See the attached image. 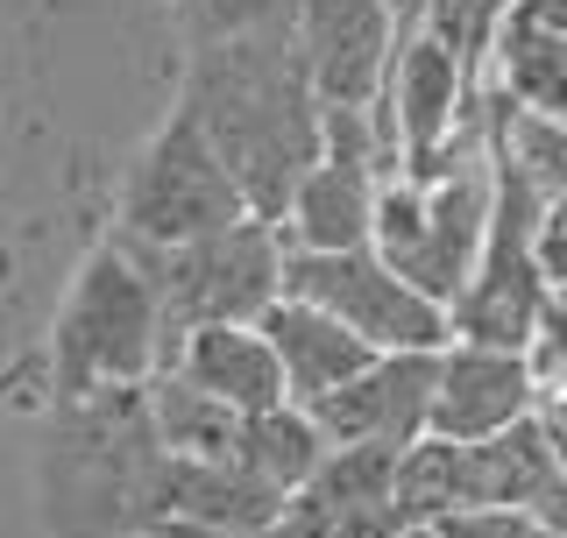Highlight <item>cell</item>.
Wrapping results in <instances>:
<instances>
[{"mask_svg": "<svg viewBox=\"0 0 567 538\" xmlns=\"http://www.w3.org/2000/svg\"><path fill=\"white\" fill-rule=\"evenodd\" d=\"M539 269H546L554 291H567V206H554L539 220Z\"/></svg>", "mask_w": 567, "mask_h": 538, "instance_id": "484cf974", "label": "cell"}, {"mask_svg": "<svg viewBox=\"0 0 567 538\" xmlns=\"http://www.w3.org/2000/svg\"><path fill=\"white\" fill-rule=\"evenodd\" d=\"M327 433L312 425V411H298V404H277V411H256V418H241V468L256 475V482H270V489L291 504L306 482L327 468Z\"/></svg>", "mask_w": 567, "mask_h": 538, "instance_id": "ffe728a7", "label": "cell"}, {"mask_svg": "<svg viewBox=\"0 0 567 538\" xmlns=\"http://www.w3.org/2000/svg\"><path fill=\"white\" fill-rule=\"evenodd\" d=\"M171 375L199 383L206 397H220L227 411H241V418H256V411H277V404H291V397H284L277 348L262 340V327H206V333H192L185 348H177Z\"/></svg>", "mask_w": 567, "mask_h": 538, "instance_id": "2e32d148", "label": "cell"}, {"mask_svg": "<svg viewBox=\"0 0 567 538\" xmlns=\"http://www.w3.org/2000/svg\"><path fill=\"white\" fill-rule=\"evenodd\" d=\"M539 220L546 206L532 199L525 185L496 177V213H489V241L483 262H475L468 291L454 298V340L468 348H496V354H525L532 327H539V304H546V269H539Z\"/></svg>", "mask_w": 567, "mask_h": 538, "instance_id": "52a82bcc", "label": "cell"}, {"mask_svg": "<svg viewBox=\"0 0 567 538\" xmlns=\"http://www.w3.org/2000/svg\"><path fill=\"white\" fill-rule=\"evenodd\" d=\"M284 517V496L256 482L241 461H171L156 489V531L164 525H206V531H270Z\"/></svg>", "mask_w": 567, "mask_h": 538, "instance_id": "9a60e30c", "label": "cell"}, {"mask_svg": "<svg viewBox=\"0 0 567 538\" xmlns=\"http://www.w3.org/2000/svg\"><path fill=\"white\" fill-rule=\"evenodd\" d=\"M150 425L171 461H235L241 454V411L206 397L185 375H150Z\"/></svg>", "mask_w": 567, "mask_h": 538, "instance_id": "d6986e66", "label": "cell"}, {"mask_svg": "<svg viewBox=\"0 0 567 538\" xmlns=\"http://www.w3.org/2000/svg\"><path fill=\"white\" fill-rule=\"evenodd\" d=\"M142 262L156 291V319H164V369L177 362L192 333L206 327H262V312L284 298V235L262 220H241L227 235L185 241V248H150L114 235ZM156 369V375H164Z\"/></svg>", "mask_w": 567, "mask_h": 538, "instance_id": "3957f363", "label": "cell"}, {"mask_svg": "<svg viewBox=\"0 0 567 538\" xmlns=\"http://www.w3.org/2000/svg\"><path fill=\"white\" fill-rule=\"evenodd\" d=\"M433 383H440V354H377L348 390L312 404V425L327 433V446L412 454L433 433Z\"/></svg>", "mask_w": 567, "mask_h": 538, "instance_id": "9c48e42d", "label": "cell"}, {"mask_svg": "<svg viewBox=\"0 0 567 538\" xmlns=\"http://www.w3.org/2000/svg\"><path fill=\"white\" fill-rule=\"evenodd\" d=\"M398 538H447V531H440V525H404Z\"/></svg>", "mask_w": 567, "mask_h": 538, "instance_id": "f1b7e54d", "label": "cell"}, {"mask_svg": "<svg viewBox=\"0 0 567 538\" xmlns=\"http://www.w3.org/2000/svg\"><path fill=\"white\" fill-rule=\"evenodd\" d=\"M390 14H398V29H419V14H425V0H383Z\"/></svg>", "mask_w": 567, "mask_h": 538, "instance_id": "83f0119b", "label": "cell"}, {"mask_svg": "<svg viewBox=\"0 0 567 538\" xmlns=\"http://www.w3.org/2000/svg\"><path fill=\"white\" fill-rule=\"evenodd\" d=\"M404 29L383 0H298V58L319 106H377Z\"/></svg>", "mask_w": 567, "mask_h": 538, "instance_id": "ba28073f", "label": "cell"}, {"mask_svg": "<svg viewBox=\"0 0 567 538\" xmlns=\"http://www.w3.org/2000/svg\"><path fill=\"white\" fill-rule=\"evenodd\" d=\"M525 369H532V397H560L567 390V291H546L532 348H525Z\"/></svg>", "mask_w": 567, "mask_h": 538, "instance_id": "cb8c5ba5", "label": "cell"}, {"mask_svg": "<svg viewBox=\"0 0 567 538\" xmlns=\"http://www.w3.org/2000/svg\"><path fill=\"white\" fill-rule=\"evenodd\" d=\"M284 298L341 319L377 354H447L454 348V319L433 298H419L404 277H390V262L377 248H354V256H298V248H284Z\"/></svg>", "mask_w": 567, "mask_h": 538, "instance_id": "8992f818", "label": "cell"}, {"mask_svg": "<svg viewBox=\"0 0 567 538\" xmlns=\"http://www.w3.org/2000/svg\"><path fill=\"white\" fill-rule=\"evenodd\" d=\"M532 418V369L525 354H496L454 340L440 354V383H433V439L454 446H483L496 433Z\"/></svg>", "mask_w": 567, "mask_h": 538, "instance_id": "7c38bea8", "label": "cell"}, {"mask_svg": "<svg viewBox=\"0 0 567 538\" xmlns=\"http://www.w3.org/2000/svg\"><path fill=\"white\" fill-rule=\"evenodd\" d=\"M461 510V446L425 433L412 454H398V517L404 525H440Z\"/></svg>", "mask_w": 567, "mask_h": 538, "instance_id": "7402d4cb", "label": "cell"}, {"mask_svg": "<svg viewBox=\"0 0 567 538\" xmlns=\"http://www.w3.org/2000/svg\"><path fill=\"white\" fill-rule=\"evenodd\" d=\"M511 14H518V0H425L419 35H433L468 85H489V58H496V35L511 29Z\"/></svg>", "mask_w": 567, "mask_h": 538, "instance_id": "44dd1931", "label": "cell"}, {"mask_svg": "<svg viewBox=\"0 0 567 538\" xmlns=\"http://www.w3.org/2000/svg\"><path fill=\"white\" fill-rule=\"evenodd\" d=\"M164 439L150 425V383L100 390V397L58 404L43 439V510L58 538H135L156 531V489H164Z\"/></svg>", "mask_w": 567, "mask_h": 538, "instance_id": "7a4b0ae2", "label": "cell"}, {"mask_svg": "<svg viewBox=\"0 0 567 538\" xmlns=\"http://www.w3.org/2000/svg\"><path fill=\"white\" fill-rule=\"evenodd\" d=\"M518 14L539 22V29H554V35H567V0H518Z\"/></svg>", "mask_w": 567, "mask_h": 538, "instance_id": "4316f807", "label": "cell"}, {"mask_svg": "<svg viewBox=\"0 0 567 538\" xmlns=\"http://www.w3.org/2000/svg\"><path fill=\"white\" fill-rule=\"evenodd\" d=\"M164 369V319L142 262L106 241L79 269L58 319V404L100 397V390H142Z\"/></svg>", "mask_w": 567, "mask_h": 538, "instance_id": "277c9868", "label": "cell"}, {"mask_svg": "<svg viewBox=\"0 0 567 538\" xmlns=\"http://www.w3.org/2000/svg\"><path fill=\"white\" fill-rule=\"evenodd\" d=\"M377 100L390 106V121H398L404 170H419L425 156H433L461 121H468V106L483 100V85L461 79V64L433 43V35L404 29V43H398V58H390V79H383Z\"/></svg>", "mask_w": 567, "mask_h": 538, "instance_id": "4fadbf2b", "label": "cell"}, {"mask_svg": "<svg viewBox=\"0 0 567 538\" xmlns=\"http://www.w3.org/2000/svg\"><path fill=\"white\" fill-rule=\"evenodd\" d=\"M489 164H496V177L525 185L546 213L567 206V121L525 114V106L489 93Z\"/></svg>", "mask_w": 567, "mask_h": 538, "instance_id": "e0dca14e", "label": "cell"}, {"mask_svg": "<svg viewBox=\"0 0 567 538\" xmlns=\"http://www.w3.org/2000/svg\"><path fill=\"white\" fill-rule=\"evenodd\" d=\"M489 93L525 106V114L567 121V35L511 14V29L496 35V58H489Z\"/></svg>", "mask_w": 567, "mask_h": 538, "instance_id": "ac0fdd59", "label": "cell"}, {"mask_svg": "<svg viewBox=\"0 0 567 538\" xmlns=\"http://www.w3.org/2000/svg\"><path fill=\"white\" fill-rule=\"evenodd\" d=\"M461 510H518L532 525L567 531V461L532 418L483 446H461Z\"/></svg>", "mask_w": 567, "mask_h": 538, "instance_id": "8fae6325", "label": "cell"}, {"mask_svg": "<svg viewBox=\"0 0 567 538\" xmlns=\"http://www.w3.org/2000/svg\"><path fill=\"white\" fill-rule=\"evenodd\" d=\"M185 106L213 142V156L241 185L248 213L262 227H284L306 170L327 149V106H319L306 58H298V29L277 35H235V43L192 50L185 71Z\"/></svg>", "mask_w": 567, "mask_h": 538, "instance_id": "6da1fadb", "label": "cell"}, {"mask_svg": "<svg viewBox=\"0 0 567 538\" xmlns=\"http://www.w3.org/2000/svg\"><path fill=\"white\" fill-rule=\"evenodd\" d=\"M398 454L383 446H333L327 468L284 504L270 538H398Z\"/></svg>", "mask_w": 567, "mask_h": 538, "instance_id": "30bf717a", "label": "cell"}, {"mask_svg": "<svg viewBox=\"0 0 567 538\" xmlns=\"http://www.w3.org/2000/svg\"><path fill=\"white\" fill-rule=\"evenodd\" d=\"M262 340L277 348V369H284V397L298 411H312L319 397H333V390H348L354 375L377 362V348H362L341 319L312 312V304L298 298H277L270 312H262Z\"/></svg>", "mask_w": 567, "mask_h": 538, "instance_id": "5bb4252c", "label": "cell"}, {"mask_svg": "<svg viewBox=\"0 0 567 538\" xmlns=\"http://www.w3.org/2000/svg\"><path fill=\"white\" fill-rule=\"evenodd\" d=\"M256 220L241 199V185L227 177V164L213 156V142L199 135V121L177 106L156 128V142L142 149V164L128 177V199H121V235L150 241V248H185L206 235Z\"/></svg>", "mask_w": 567, "mask_h": 538, "instance_id": "5b68a950", "label": "cell"}, {"mask_svg": "<svg viewBox=\"0 0 567 538\" xmlns=\"http://www.w3.org/2000/svg\"><path fill=\"white\" fill-rule=\"evenodd\" d=\"M277 29H298V0H185L192 50L235 43V35H277Z\"/></svg>", "mask_w": 567, "mask_h": 538, "instance_id": "603a6c76", "label": "cell"}, {"mask_svg": "<svg viewBox=\"0 0 567 538\" xmlns=\"http://www.w3.org/2000/svg\"><path fill=\"white\" fill-rule=\"evenodd\" d=\"M440 531L447 538H567L554 525H532L518 510H461V517H440Z\"/></svg>", "mask_w": 567, "mask_h": 538, "instance_id": "d4e9b609", "label": "cell"}]
</instances>
